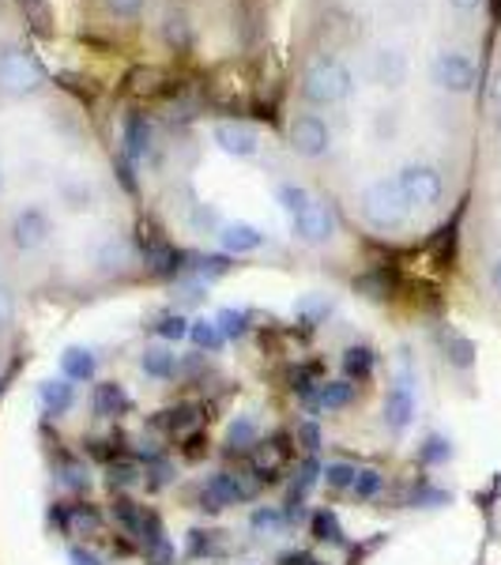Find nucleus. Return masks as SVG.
Segmentation results:
<instances>
[{"label":"nucleus","instance_id":"nucleus-1","mask_svg":"<svg viewBox=\"0 0 501 565\" xmlns=\"http://www.w3.org/2000/svg\"><path fill=\"white\" fill-rule=\"evenodd\" d=\"M23 343V298L15 279L8 276V260L0 253V377L15 366Z\"/></svg>","mask_w":501,"mask_h":565},{"label":"nucleus","instance_id":"nucleus-2","mask_svg":"<svg viewBox=\"0 0 501 565\" xmlns=\"http://www.w3.org/2000/svg\"><path fill=\"white\" fill-rule=\"evenodd\" d=\"M430 84L441 90V95L463 98L476 95L479 87V61L471 57L468 50H437L430 61Z\"/></svg>","mask_w":501,"mask_h":565},{"label":"nucleus","instance_id":"nucleus-3","mask_svg":"<svg viewBox=\"0 0 501 565\" xmlns=\"http://www.w3.org/2000/svg\"><path fill=\"white\" fill-rule=\"evenodd\" d=\"M351 72L340 65V61L324 57L317 65H309L306 79H302V98L313 106H335L351 95Z\"/></svg>","mask_w":501,"mask_h":565},{"label":"nucleus","instance_id":"nucleus-4","mask_svg":"<svg viewBox=\"0 0 501 565\" xmlns=\"http://www.w3.org/2000/svg\"><path fill=\"white\" fill-rule=\"evenodd\" d=\"M45 84V68L31 53L23 50H4L0 53V90L12 98H23V95H34Z\"/></svg>","mask_w":501,"mask_h":565},{"label":"nucleus","instance_id":"nucleus-5","mask_svg":"<svg viewBox=\"0 0 501 565\" xmlns=\"http://www.w3.org/2000/svg\"><path fill=\"white\" fill-rule=\"evenodd\" d=\"M290 151L302 154V159H324L332 151V129L321 114H298L287 129Z\"/></svg>","mask_w":501,"mask_h":565},{"label":"nucleus","instance_id":"nucleus-6","mask_svg":"<svg viewBox=\"0 0 501 565\" xmlns=\"http://www.w3.org/2000/svg\"><path fill=\"white\" fill-rule=\"evenodd\" d=\"M212 143L231 159H257L260 154V132L245 121H218L212 129Z\"/></svg>","mask_w":501,"mask_h":565},{"label":"nucleus","instance_id":"nucleus-7","mask_svg":"<svg viewBox=\"0 0 501 565\" xmlns=\"http://www.w3.org/2000/svg\"><path fill=\"white\" fill-rule=\"evenodd\" d=\"M373 76L381 87H404L407 84V57L399 50H377L373 53Z\"/></svg>","mask_w":501,"mask_h":565},{"label":"nucleus","instance_id":"nucleus-8","mask_svg":"<svg viewBox=\"0 0 501 565\" xmlns=\"http://www.w3.org/2000/svg\"><path fill=\"white\" fill-rule=\"evenodd\" d=\"M151 143H154L151 121L143 114H132L129 121H125V151H129V159H148Z\"/></svg>","mask_w":501,"mask_h":565},{"label":"nucleus","instance_id":"nucleus-9","mask_svg":"<svg viewBox=\"0 0 501 565\" xmlns=\"http://www.w3.org/2000/svg\"><path fill=\"white\" fill-rule=\"evenodd\" d=\"M162 34H167V42L174 45V50H189V42H193V26L181 12H170L167 23H162Z\"/></svg>","mask_w":501,"mask_h":565},{"label":"nucleus","instance_id":"nucleus-10","mask_svg":"<svg viewBox=\"0 0 501 565\" xmlns=\"http://www.w3.org/2000/svg\"><path fill=\"white\" fill-rule=\"evenodd\" d=\"M106 8L114 15H121V20H132V15L143 8V0H106Z\"/></svg>","mask_w":501,"mask_h":565},{"label":"nucleus","instance_id":"nucleus-11","mask_svg":"<svg viewBox=\"0 0 501 565\" xmlns=\"http://www.w3.org/2000/svg\"><path fill=\"white\" fill-rule=\"evenodd\" d=\"M494 287H498V290H501V260H498V264H494Z\"/></svg>","mask_w":501,"mask_h":565}]
</instances>
